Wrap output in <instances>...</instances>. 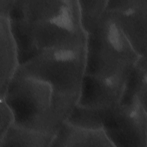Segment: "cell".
<instances>
[{"mask_svg":"<svg viewBox=\"0 0 147 147\" xmlns=\"http://www.w3.org/2000/svg\"><path fill=\"white\" fill-rule=\"evenodd\" d=\"M54 136L13 123L0 138V147H50Z\"/></svg>","mask_w":147,"mask_h":147,"instance_id":"obj_9","label":"cell"},{"mask_svg":"<svg viewBox=\"0 0 147 147\" xmlns=\"http://www.w3.org/2000/svg\"><path fill=\"white\" fill-rule=\"evenodd\" d=\"M108 109H92L77 105L67 122L82 127L102 129L103 122Z\"/></svg>","mask_w":147,"mask_h":147,"instance_id":"obj_12","label":"cell"},{"mask_svg":"<svg viewBox=\"0 0 147 147\" xmlns=\"http://www.w3.org/2000/svg\"><path fill=\"white\" fill-rule=\"evenodd\" d=\"M106 11L87 34L84 77L98 85L123 93L139 57Z\"/></svg>","mask_w":147,"mask_h":147,"instance_id":"obj_2","label":"cell"},{"mask_svg":"<svg viewBox=\"0 0 147 147\" xmlns=\"http://www.w3.org/2000/svg\"><path fill=\"white\" fill-rule=\"evenodd\" d=\"M147 55L141 56L136 63L123 95H134L147 108Z\"/></svg>","mask_w":147,"mask_h":147,"instance_id":"obj_10","label":"cell"},{"mask_svg":"<svg viewBox=\"0 0 147 147\" xmlns=\"http://www.w3.org/2000/svg\"><path fill=\"white\" fill-rule=\"evenodd\" d=\"M108 0H78L80 19L87 34L96 26L106 11Z\"/></svg>","mask_w":147,"mask_h":147,"instance_id":"obj_11","label":"cell"},{"mask_svg":"<svg viewBox=\"0 0 147 147\" xmlns=\"http://www.w3.org/2000/svg\"><path fill=\"white\" fill-rule=\"evenodd\" d=\"M86 42L49 48L21 63L15 75L34 76L50 84L73 106L79 102L85 72Z\"/></svg>","mask_w":147,"mask_h":147,"instance_id":"obj_4","label":"cell"},{"mask_svg":"<svg viewBox=\"0 0 147 147\" xmlns=\"http://www.w3.org/2000/svg\"><path fill=\"white\" fill-rule=\"evenodd\" d=\"M4 99L14 115V124L55 135L67 121L75 107L47 82L34 76L16 74Z\"/></svg>","mask_w":147,"mask_h":147,"instance_id":"obj_3","label":"cell"},{"mask_svg":"<svg viewBox=\"0 0 147 147\" xmlns=\"http://www.w3.org/2000/svg\"><path fill=\"white\" fill-rule=\"evenodd\" d=\"M9 17L20 64L49 48L87 42L78 0H15Z\"/></svg>","mask_w":147,"mask_h":147,"instance_id":"obj_1","label":"cell"},{"mask_svg":"<svg viewBox=\"0 0 147 147\" xmlns=\"http://www.w3.org/2000/svg\"><path fill=\"white\" fill-rule=\"evenodd\" d=\"M146 110L136 96L123 95L107 110L102 129L114 147H147Z\"/></svg>","mask_w":147,"mask_h":147,"instance_id":"obj_5","label":"cell"},{"mask_svg":"<svg viewBox=\"0 0 147 147\" xmlns=\"http://www.w3.org/2000/svg\"><path fill=\"white\" fill-rule=\"evenodd\" d=\"M15 0H0V15H9Z\"/></svg>","mask_w":147,"mask_h":147,"instance_id":"obj_14","label":"cell"},{"mask_svg":"<svg viewBox=\"0 0 147 147\" xmlns=\"http://www.w3.org/2000/svg\"><path fill=\"white\" fill-rule=\"evenodd\" d=\"M20 64L17 42L8 16L0 15V97Z\"/></svg>","mask_w":147,"mask_h":147,"instance_id":"obj_8","label":"cell"},{"mask_svg":"<svg viewBox=\"0 0 147 147\" xmlns=\"http://www.w3.org/2000/svg\"><path fill=\"white\" fill-rule=\"evenodd\" d=\"M114 147L103 129L82 127L64 122L50 147Z\"/></svg>","mask_w":147,"mask_h":147,"instance_id":"obj_7","label":"cell"},{"mask_svg":"<svg viewBox=\"0 0 147 147\" xmlns=\"http://www.w3.org/2000/svg\"><path fill=\"white\" fill-rule=\"evenodd\" d=\"M14 123V113L6 102L1 98L0 100V138L7 131L9 128Z\"/></svg>","mask_w":147,"mask_h":147,"instance_id":"obj_13","label":"cell"},{"mask_svg":"<svg viewBox=\"0 0 147 147\" xmlns=\"http://www.w3.org/2000/svg\"><path fill=\"white\" fill-rule=\"evenodd\" d=\"M106 11L137 54L147 55V0H108Z\"/></svg>","mask_w":147,"mask_h":147,"instance_id":"obj_6","label":"cell"}]
</instances>
